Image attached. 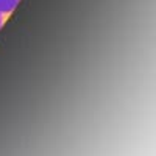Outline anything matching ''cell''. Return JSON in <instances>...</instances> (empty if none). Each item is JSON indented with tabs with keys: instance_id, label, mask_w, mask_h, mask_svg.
<instances>
[{
	"instance_id": "obj_1",
	"label": "cell",
	"mask_w": 156,
	"mask_h": 156,
	"mask_svg": "<svg viewBox=\"0 0 156 156\" xmlns=\"http://www.w3.org/2000/svg\"><path fill=\"white\" fill-rule=\"evenodd\" d=\"M20 0H0V14L8 16L17 8Z\"/></svg>"
},
{
	"instance_id": "obj_2",
	"label": "cell",
	"mask_w": 156,
	"mask_h": 156,
	"mask_svg": "<svg viewBox=\"0 0 156 156\" xmlns=\"http://www.w3.org/2000/svg\"><path fill=\"white\" fill-rule=\"evenodd\" d=\"M3 23H5V16H2V14H0V28L3 27Z\"/></svg>"
}]
</instances>
